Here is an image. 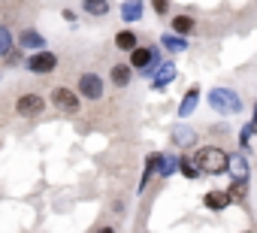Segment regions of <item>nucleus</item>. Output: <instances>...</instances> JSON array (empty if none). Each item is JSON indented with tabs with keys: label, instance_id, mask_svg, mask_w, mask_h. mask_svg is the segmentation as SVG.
<instances>
[{
	"label": "nucleus",
	"instance_id": "obj_1",
	"mask_svg": "<svg viewBox=\"0 0 257 233\" xmlns=\"http://www.w3.org/2000/svg\"><path fill=\"white\" fill-rule=\"evenodd\" d=\"M194 164L200 167V173H209V176H218V173H227L230 170V155L218 146H206L197 152Z\"/></svg>",
	"mask_w": 257,
	"mask_h": 233
},
{
	"label": "nucleus",
	"instance_id": "obj_2",
	"mask_svg": "<svg viewBox=\"0 0 257 233\" xmlns=\"http://www.w3.org/2000/svg\"><path fill=\"white\" fill-rule=\"evenodd\" d=\"M209 106L215 112H221V115H236V112H242V97L233 88H212Z\"/></svg>",
	"mask_w": 257,
	"mask_h": 233
},
{
	"label": "nucleus",
	"instance_id": "obj_3",
	"mask_svg": "<svg viewBox=\"0 0 257 233\" xmlns=\"http://www.w3.org/2000/svg\"><path fill=\"white\" fill-rule=\"evenodd\" d=\"M79 91H73V88H64V85H58V88H52V106L58 109V112H64V115H76L79 112Z\"/></svg>",
	"mask_w": 257,
	"mask_h": 233
},
{
	"label": "nucleus",
	"instance_id": "obj_4",
	"mask_svg": "<svg viewBox=\"0 0 257 233\" xmlns=\"http://www.w3.org/2000/svg\"><path fill=\"white\" fill-rule=\"evenodd\" d=\"M155 64H158V52H155V49L140 46V43L131 49V67H134V70H140L143 76H146V73H152V67H155Z\"/></svg>",
	"mask_w": 257,
	"mask_h": 233
},
{
	"label": "nucleus",
	"instance_id": "obj_5",
	"mask_svg": "<svg viewBox=\"0 0 257 233\" xmlns=\"http://www.w3.org/2000/svg\"><path fill=\"white\" fill-rule=\"evenodd\" d=\"M55 67H58V55H55V52L37 49V52L28 58V70H31V73H40V76H46V73H52Z\"/></svg>",
	"mask_w": 257,
	"mask_h": 233
},
{
	"label": "nucleus",
	"instance_id": "obj_6",
	"mask_svg": "<svg viewBox=\"0 0 257 233\" xmlns=\"http://www.w3.org/2000/svg\"><path fill=\"white\" fill-rule=\"evenodd\" d=\"M76 91H79V97H85V100H100V97H103V79H100L97 73H82Z\"/></svg>",
	"mask_w": 257,
	"mask_h": 233
},
{
	"label": "nucleus",
	"instance_id": "obj_7",
	"mask_svg": "<svg viewBox=\"0 0 257 233\" xmlns=\"http://www.w3.org/2000/svg\"><path fill=\"white\" fill-rule=\"evenodd\" d=\"M43 109H46V100H43L40 94H22V97L16 100V112L25 115V119H37Z\"/></svg>",
	"mask_w": 257,
	"mask_h": 233
},
{
	"label": "nucleus",
	"instance_id": "obj_8",
	"mask_svg": "<svg viewBox=\"0 0 257 233\" xmlns=\"http://www.w3.org/2000/svg\"><path fill=\"white\" fill-rule=\"evenodd\" d=\"M203 203H206V209L221 212V209H227L233 200H230V194H227V191H209V194L203 197Z\"/></svg>",
	"mask_w": 257,
	"mask_h": 233
},
{
	"label": "nucleus",
	"instance_id": "obj_9",
	"mask_svg": "<svg viewBox=\"0 0 257 233\" xmlns=\"http://www.w3.org/2000/svg\"><path fill=\"white\" fill-rule=\"evenodd\" d=\"M109 76H112V85L127 88V85H131V79H134V67H131V64H115Z\"/></svg>",
	"mask_w": 257,
	"mask_h": 233
},
{
	"label": "nucleus",
	"instance_id": "obj_10",
	"mask_svg": "<svg viewBox=\"0 0 257 233\" xmlns=\"http://www.w3.org/2000/svg\"><path fill=\"white\" fill-rule=\"evenodd\" d=\"M197 103H200V88L194 85V88L185 91V100H182V106H179V119H188V115L197 109Z\"/></svg>",
	"mask_w": 257,
	"mask_h": 233
},
{
	"label": "nucleus",
	"instance_id": "obj_11",
	"mask_svg": "<svg viewBox=\"0 0 257 233\" xmlns=\"http://www.w3.org/2000/svg\"><path fill=\"white\" fill-rule=\"evenodd\" d=\"M43 46H46L43 34H37V31H22V37H19V49H31V52H37V49H43Z\"/></svg>",
	"mask_w": 257,
	"mask_h": 233
},
{
	"label": "nucleus",
	"instance_id": "obj_12",
	"mask_svg": "<svg viewBox=\"0 0 257 233\" xmlns=\"http://www.w3.org/2000/svg\"><path fill=\"white\" fill-rule=\"evenodd\" d=\"M173 79H176V64H173V61H167V64H161V73L152 79V88H167Z\"/></svg>",
	"mask_w": 257,
	"mask_h": 233
},
{
	"label": "nucleus",
	"instance_id": "obj_13",
	"mask_svg": "<svg viewBox=\"0 0 257 233\" xmlns=\"http://www.w3.org/2000/svg\"><path fill=\"white\" fill-rule=\"evenodd\" d=\"M173 143H176L179 149H188V146H194V143H197V134H194L191 128L179 125V128H173Z\"/></svg>",
	"mask_w": 257,
	"mask_h": 233
},
{
	"label": "nucleus",
	"instance_id": "obj_14",
	"mask_svg": "<svg viewBox=\"0 0 257 233\" xmlns=\"http://www.w3.org/2000/svg\"><path fill=\"white\" fill-rule=\"evenodd\" d=\"M82 10L88 13V16H94V19H100V16H109V0H82Z\"/></svg>",
	"mask_w": 257,
	"mask_h": 233
},
{
	"label": "nucleus",
	"instance_id": "obj_15",
	"mask_svg": "<svg viewBox=\"0 0 257 233\" xmlns=\"http://www.w3.org/2000/svg\"><path fill=\"white\" fill-rule=\"evenodd\" d=\"M143 16V0H127V4L121 7V19L124 22H140Z\"/></svg>",
	"mask_w": 257,
	"mask_h": 233
},
{
	"label": "nucleus",
	"instance_id": "obj_16",
	"mask_svg": "<svg viewBox=\"0 0 257 233\" xmlns=\"http://www.w3.org/2000/svg\"><path fill=\"white\" fill-rule=\"evenodd\" d=\"M161 46L170 49V52H185V49H188V40H185L182 34H164V37H161Z\"/></svg>",
	"mask_w": 257,
	"mask_h": 233
},
{
	"label": "nucleus",
	"instance_id": "obj_17",
	"mask_svg": "<svg viewBox=\"0 0 257 233\" xmlns=\"http://www.w3.org/2000/svg\"><path fill=\"white\" fill-rule=\"evenodd\" d=\"M137 43H140V40H137L134 31H118V34H115V49H121V52H131Z\"/></svg>",
	"mask_w": 257,
	"mask_h": 233
},
{
	"label": "nucleus",
	"instance_id": "obj_18",
	"mask_svg": "<svg viewBox=\"0 0 257 233\" xmlns=\"http://www.w3.org/2000/svg\"><path fill=\"white\" fill-rule=\"evenodd\" d=\"M161 158H164V155H149V158H146V173H143V179H140V191H146L149 179H152V176H155V170L161 167Z\"/></svg>",
	"mask_w": 257,
	"mask_h": 233
},
{
	"label": "nucleus",
	"instance_id": "obj_19",
	"mask_svg": "<svg viewBox=\"0 0 257 233\" xmlns=\"http://www.w3.org/2000/svg\"><path fill=\"white\" fill-rule=\"evenodd\" d=\"M170 25H173V31H176V34H182V37L194 34V19H191V16H176Z\"/></svg>",
	"mask_w": 257,
	"mask_h": 233
},
{
	"label": "nucleus",
	"instance_id": "obj_20",
	"mask_svg": "<svg viewBox=\"0 0 257 233\" xmlns=\"http://www.w3.org/2000/svg\"><path fill=\"white\" fill-rule=\"evenodd\" d=\"M179 170H182V176H188V179H200V176H203L200 167H197L191 158H182V161H179Z\"/></svg>",
	"mask_w": 257,
	"mask_h": 233
},
{
	"label": "nucleus",
	"instance_id": "obj_21",
	"mask_svg": "<svg viewBox=\"0 0 257 233\" xmlns=\"http://www.w3.org/2000/svg\"><path fill=\"white\" fill-rule=\"evenodd\" d=\"M227 194H230V200H245V176L236 179V182L227 188Z\"/></svg>",
	"mask_w": 257,
	"mask_h": 233
},
{
	"label": "nucleus",
	"instance_id": "obj_22",
	"mask_svg": "<svg viewBox=\"0 0 257 233\" xmlns=\"http://www.w3.org/2000/svg\"><path fill=\"white\" fill-rule=\"evenodd\" d=\"M161 164H164V167L158 170L161 176H173V173L179 170V158H161Z\"/></svg>",
	"mask_w": 257,
	"mask_h": 233
},
{
	"label": "nucleus",
	"instance_id": "obj_23",
	"mask_svg": "<svg viewBox=\"0 0 257 233\" xmlns=\"http://www.w3.org/2000/svg\"><path fill=\"white\" fill-rule=\"evenodd\" d=\"M10 49H13V37H10V31L4 25H0V58H4Z\"/></svg>",
	"mask_w": 257,
	"mask_h": 233
},
{
	"label": "nucleus",
	"instance_id": "obj_24",
	"mask_svg": "<svg viewBox=\"0 0 257 233\" xmlns=\"http://www.w3.org/2000/svg\"><path fill=\"white\" fill-rule=\"evenodd\" d=\"M152 10H155L158 16H167V10H170V0H152Z\"/></svg>",
	"mask_w": 257,
	"mask_h": 233
},
{
	"label": "nucleus",
	"instance_id": "obj_25",
	"mask_svg": "<svg viewBox=\"0 0 257 233\" xmlns=\"http://www.w3.org/2000/svg\"><path fill=\"white\" fill-rule=\"evenodd\" d=\"M251 122H254V125H257V106H254V119H251Z\"/></svg>",
	"mask_w": 257,
	"mask_h": 233
}]
</instances>
